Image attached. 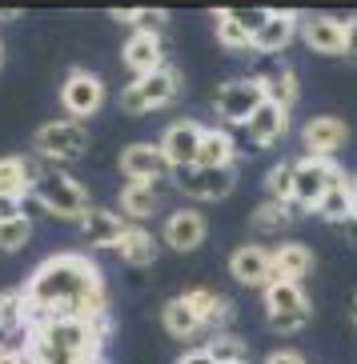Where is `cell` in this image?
Instances as JSON below:
<instances>
[{"label": "cell", "instance_id": "32", "mask_svg": "<svg viewBox=\"0 0 357 364\" xmlns=\"http://www.w3.org/2000/svg\"><path fill=\"white\" fill-rule=\"evenodd\" d=\"M293 216H297V208H293V204L265 200L257 213H253V228H257V232H285V228L293 225Z\"/></svg>", "mask_w": 357, "mask_h": 364}, {"label": "cell", "instance_id": "20", "mask_svg": "<svg viewBox=\"0 0 357 364\" xmlns=\"http://www.w3.org/2000/svg\"><path fill=\"white\" fill-rule=\"evenodd\" d=\"M185 300H189V309L201 316L205 332H229V321H233V304H229L221 292H213V289H189V292H185Z\"/></svg>", "mask_w": 357, "mask_h": 364}, {"label": "cell", "instance_id": "28", "mask_svg": "<svg viewBox=\"0 0 357 364\" xmlns=\"http://www.w3.org/2000/svg\"><path fill=\"white\" fill-rule=\"evenodd\" d=\"M117 252H120V260H125V264L145 268V264H152V260H157V236H152L145 225H129V232H125V240H120Z\"/></svg>", "mask_w": 357, "mask_h": 364}, {"label": "cell", "instance_id": "5", "mask_svg": "<svg viewBox=\"0 0 357 364\" xmlns=\"http://www.w3.org/2000/svg\"><path fill=\"white\" fill-rule=\"evenodd\" d=\"M177 97H181V73H177L173 65H165L149 76H137V80L125 88L120 105H125V112L141 117V112H152V108H169Z\"/></svg>", "mask_w": 357, "mask_h": 364}, {"label": "cell", "instance_id": "9", "mask_svg": "<svg viewBox=\"0 0 357 364\" xmlns=\"http://www.w3.org/2000/svg\"><path fill=\"white\" fill-rule=\"evenodd\" d=\"M173 184L177 193L189 196V200H225L237 184V168H201V164H189V168H173Z\"/></svg>", "mask_w": 357, "mask_h": 364}, {"label": "cell", "instance_id": "2", "mask_svg": "<svg viewBox=\"0 0 357 364\" xmlns=\"http://www.w3.org/2000/svg\"><path fill=\"white\" fill-rule=\"evenodd\" d=\"M33 200L41 204L44 213H53L56 220H85L93 213V200H88V188L76 176H68L65 168H44L36 172V184H33Z\"/></svg>", "mask_w": 357, "mask_h": 364}, {"label": "cell", "instance_id": "36", "mask_svg": "<svg viewBox=\"0 0 357 364\" xmlns=\"http://www.w3.org/2000/svg\"><path fill=\"white\" fill-rule=\"evenodd\" d=\"M29 364H85V360L73 356V353H65V348H53V344L29 336Z\"/></svg>", "mask_w": 357, "mask_h": 364}, {"label": "cell", "instance_id": "4", "mask_svg": "<svg viewBox=\"0 0 357 364\" xmlns=\"http://www.w3.org/2000/svg\"><path fill=\"white\" fill-rule=\"evenodd\" d=\"M314 316V304L305 296L301 284H289V280H273L265 289V321L273 332H301Z\"/></svg>", "mask_w": 357, "mask_h": 364}, {"label": "cell", "instance_id": "19", "mask_svg": "<svg viewBox=\"0 0 357 364\" xmlns=\"http://www.w3.org/2000/svg\"><path fill=\"white\" fill-rule=\"evenodd\" d=\"M309 272H314V248H309V245H301V240H285V245L273 248V280L301 284ZM273 280H269V284H273Z\"/></svg>", "mask_w": 357, "mask_h": 364}, {"label": "cell", "instance_id": "34", "mask_svg": "<svg viewBox=\"0 0 357 364\" xmlns=\"http://www.w3.org/2000/svg\"><path fill=\"white\" fill-rule=\"evenodd\" d=\"M205 353L213 356L217 364H245V341L233 336V332H213L205 344Z\"/></svg>", "mask_w": 357, "mask_h": 364}, {"label": "cell", "instance_id": "46", "mask_svg": "<svg viewBox=\"0 0 357 364\" xmlns=\"http://www.w3.org/2000/svg\"><path fill=\"white\" fill-rule=\"evenodd\" d=\"M353 196H357V176H353Z\"/></svg>", "mask_w": 357, "mask_h": 364}, {"label": "cell", "instance_id": "26", "mask_svg": "<svg viewBox=\"0 0 357 364\" xmlns=\"http://www.w3.org/2000/svg\"><path fill=\"white\" fill-rule=\"evenodd\" d=\"M161 324H165V332H169V336H177V341H193V336H201V332H205L201 316L189 309V300H185V296H173L169 304H165V309H161Z\"/></svg>", "mask_w": 357, "mask_h": 364}, {"label": "cell", "instance_id": "16", "mask_svg": "<svg viewBox=\"0 0 357 364\" xmlns=\"http://www.w3.org/2000/svg\"><path fill=\"white\" fill-rule=\"evenodd\" d=\"M297 36H301V16H297V12H277V9H273L269 24H265V28L253 36V53H261V56H281L285 48L297 41Z\"/></svg>", "mask_w": 357, "mask_h": 364}, {"label": "cell", "instance_id": "27", "mask_svg": "<svg viewBox=\"0 0 357 364\" xmlns=\"http://www.w3.org/2000/svg\"><path fill=\"white\" fill-rule=\"evenodd\" d=\"M317 216L329 220V225H346V220H357V196H353V181H337L325 200L317 204Z\"/></svg>", "mask_w": 357, "mask_h": 364}, {"label": "cell", "instance_id": "23", "mask_svg": "<svg viewBox=\"0 0 357 364\" xmlns=\"http://www.w3.org/2000/svg\"><path fill=\"white\" fill-rule=\"evenodd\" d=\"M120 213L129 216L133 225H141V220L157 216L161 213V188H157V184L125 181V188H120Z\"/></svg>", "mask_w": 357, "mask_h": 364}, {"label": "cell", "instance_id": "44", "mask_svg": "<svg viewBox=\"0 0 357 364\" xmlns=\"http://www.w3.org/2000/svg\"><path fill=\"white\" fill-rule=\"evenodd\" d=\"M349 316H353V324H357V296H353V304H349Z\"/></svg>", "mask_w": 357, "mask_h": 364}, {"label": "cell", "instance_id": "11", "mask_svg": "<svg viewBox=\"0 0 357 364\" xmlns=\"http://www.w3.org/2000/svg\"><path fill=\"white\" fill-rule=\"evenodd\" d=\"M301 144H305V156H325V161H333L337 152L349 144V124L341 117H314V120H305Z\"/></svg>", "mask_w": 357, "mask_h": 364}, {"label": "cell", "instance_id": "14", "mask_svg": "<svg viewBox=\"0 0 357 364\" xmlns=\"http://www.w3.org/2000/svg\"><path fill=\"white\" fill-rule=\"evenodd\" d=\"M229 272L237 284L245 289H269L273 280V248H261V245H241L233 257H229Z\"/></svg>", "mask_w": 357, "mask_h": 364}, {"label": "cell", "instance_id": "33", "mask_svg": "<svg viewBox=\"0 0 357 364\" xmlns=\"http://www.w3.org/2000/svg\"><path fill=\"white\" fill-rule=\"evenodd\" d=\"M29 240H33V220L24 213L0 220V252H21Z\"/></svg>", "mask_w": 357, "mask_h": 364}, {"label": "cell", "instance_id": "39", "mask_svg": "<svg viewBox=\"0 0 357 364\" xmlns=\"http://www.w3.org/2000/svg\"><path fill=\"white\" fill-rule=\"evenodd\" d=\"M0 364H29V353L16 348V344H4V348H0Z\"/></svg>", "mask_w": 357, "mask_h": 364}, {"label": "cell", "instance_id": "37", "mask_svg": "<svg viewBox=\"0 0 357 364\" xmlns=\"http://www.w3.org/2000/svg\"><path fill=\"white\" fill-rule=\"evenodd\" d=\"M229 12H233V21H237L245 33H253V36H257L261 28L269 24V16H273V9H229Z\"/></svg>", "mask_w": 357, "mask_h": 364}, {"label": "cell", "instance_id": "10", "mask_svg": "<svg viewBox=\"0 0 357 364\" xmlns=\"http://www.w3.org/2000/svg\"><path fill=\"white\" fill-rule=\"evenodd\" d=\"M120 172H125V181L161 184L165 176H173V164L165 161L161 144H129L120 152Z\"/></svg>", "mask_w": 357, "mask_h": 364}, {"label": "cell", "instance_id": "3", "mask_svg": "<svg viewBox=\"0 0 357 364\" xmlns=\"http://www.w3.org/2000/svg\"><path fill=\"white\" fill-rule=\"evenodd\" d=\"M337 181H346L341 168H337V161H325V156H301V161H293V208L297 213H317V204L325 200V193Z\"/></svg>", "mask_w": 357, "mask_h": 364}, {"label": "cell", "instance_id": "18", "mask_svg": "<svg viewBox=\"0 0 357 364\" xmlns=\"http://www.w3.org/2000/svg\"><path fill=\"white\" fill-rule=\"evenodd\" d=\"M120 60H125V68L137 73V76H149V73L169 65V60H165V48H161V36H145V33H129V41L120 48Z\"/></svg>", "mask_w": 357, "mask_h": 364}, {"label": "cell", "instance_id": "38", "mask_svg": "<svg viewBox=\"0 0 357 364\" xmlns=\"http://www.w3.org/2000/svg\"><path fill=\"white\" fill-rule=\"evenodd\" d=\"M265 364H309L301 353H293V348H277V353L265 356Z\"/></svg>", "mask_w": 357, "mask_h": 364}, {"label": "cell", "instance_id": "41", "mask_svg": "<svg viewBox=\"0 0 357 364\" xmlns=\"http://www.w3.org/2000/svg\"><path fill=\"white\" fill-rule=\"evenodd\" d=\"M346 36H349L346 56H349V60H357V16H353V21H346Z\"/></svg>", "mask_w": 357, "mask_h": 364}, {"label": "cell", "instance_id": "22", "mask_svg": "<svg viewBox=\"0 0 357 364\" xmlns=\"http://www.w3.org/2000/svg\"><path fill=\"white\" fill-rule=\"evenodd\" d=\"M233 161H237V140H233V132L221 129V124L201 132V152H197V164L201 168H233Z\"/></svg>", "mask_w": 357, "mask_h": 364}, {"label": "cell", "instance_id": "29", "mask_svg": "<svg viewBox=\"0 0 357 364\" xmlns=\"http://www.w3.org/2000/svg\"><path fill=\"white\" fill-rule=\"evenodd\" d=\"M113 21L129 24L133 33L161 36L165 24H169V12H165V9H113Z\"/></svg>", "mask_w": 357, "mask_h": 364}, {"label": "cell", "instance_id": "42", "mask_svg": "<svg viewBox=\"0 0 357 364\" xmlns=\"http://www.w3.org/2000/svg\"><path fill=\"white\" fill-rule=\"evenodd\" d=\"M21 208H16V200H9V196H0V220H9V216H16Z\"/></svg>", "mask_w": 357, "mask_h": 364}, {"label": "cell", "instance_id": "6", "mask_svg": "<svg viewBox=\"0 0 357 364\" xmlns=\"http://www.w3.org/2000/svg\"><path fill=\"white\" fill-rule=\"evenodd\" d=\"M33 149L36 156H44V161L53 164H65V161H81L88 152V129L81 124V120H48V124H41L33 136Z\"/></svg>", "mask_w": 357, "mask_h": 364}, {"label": "cell", "instance_id": "13", "mask_svg": "<svg viewBox=\"0 0 357 364\" xmlns=\"http://www.w3.org/2000/svg\"><path fill=\"white\" fill-rule=\"evenodd\" d=\"M201 132H205V124H197V120H189V117L173 120V124L161 132V140H157L161 152H165V161L173 164V168H189V164H197Z\"/></svg>", "mask_w": 357, "mask_h": 364}, {"label": "cell", "instance_id": "21", "mask_svg": "<svg viewBox=\"0 0 357 364\" xmlns=\"http://www.w3.org/2000/svg\"><path fill=\"white\" fill-rule=\"evenodd\" d=\"M36 172H41V164L33 156H0V196L21 200L24 193H33Z\"/></svg>", "mask_w": 357, "mask_h": 364}, {"label": "cell", "instance_id": "17", "mask_svg": "<svg viewBox=\"0 0 357 364\" xmlns=\"http://www.w3.org/2000/svg\"><path fill=\"white\" fill-rule=\"evenodd\" d=\"M125 232H129V220H125L120 213L97 208V204H93V213L81 220V236H85L88 248H120Z\"/></svg>", "mask_w": 357, "mask_h": 364}, {"label": "cell", "instance_id": "15", "mask_svg": "<svg viewBox=\"0 0 357 364\" xmlns=\"http://www.w3.org/2000/svg\"><path fill=\"white\" fill-rule=\"evenodd\" d=\"M301 41L321 56H346L349 48L346 21H337V16H301Z\"/></svg>", "mask_w": 357, "mask_h": 364}, {"label": "cell", "instance_id": "35", "mask_svg": "<svg viewBox=\"0 0 357 364\" xmlns=\"http://www.w3.org/2000/svg\"><path fill=\"white\" fill-rule=\"evenodd\" d=\"M265 193L269 200H281V204H293V161H277L265 176Z\"/></svg>", "mask_w": 357, "mask_h": 364}, {"label": "cell", "instance_id": "43", "mask_svg": "<svg viewBox=\"0 0 357 364\" xmlns=\"http://www.w3.org/2000/svg\"><path fill=\"white\" fill-rule=\"evenodd\" d=\"M85 364H108V360H105V356H88Z\"/></svg>", "mask_w": 357, "mask_h": 364}, {"label": "cell", "instance_id": "7", "mask_svg": "<svg viewBox=\"0 0 357 364\" xmlns=\"http://www.w3.org/2000/svg\"><path fill=\"white\" fill-rule=\"evenodd\" d=\"M265 105V88H261L257 76H237V80H225L217 88V117L225 124H249L257 117V108Z\"/></svg>", "mask_w": 357, "mask_h": 364}, {"label": "cell", "instance_id": "30", "mask_svg": "<svg viewBox=\"0 0 357 364\" xmlns=\"http://www.w3.org/2000/svg\"><path fill=\"white\" fill-rule=\"evenodd\" d=\"M213 28H217V41L225 44L229 53H253V33H245V28L233 21V12L229 9L213 12Z\"/></svg>", "mask_w": 357, "mask_h": 364}, {"label": "cell", "instance_id": "12", "mask_svg": "<svg viewBox=\"0 0 357 364\" xmlns=\"http://www.w3.org/2000/svg\"><path fill=\"white\" fill-rule=\"evenodd\" d=\"M205 236H209V220L197 208H177V213L165 216V225H161V240L173 252H193V248L205 245Z\"/></svg>", "mask_w": 357, "mask_h": 364}, {"label": "cell", "instance_id": "40", "mask_svg": "<svg viewBox=\"0 0 357 364\" xmlns=\"http://www.w3.org/2000/svg\"><path fill=\"white\" fill-rule=\"evenodd\" d=\"M177 364H217V360L205 353V348H189V353L177 356Z\"/></svg>", "mask_w": 357, "mask_h": 364}, {"label": "cell", "instance_id": "31", "mask_svg": "<svg viewBox=\"0 0 357 364\" xmlns=\"http://www.w3.org/2000/svg\"><path fill=\"white\" fill-rule=\"evenodd\" d=\"M0 328L9 332H21L29 328V304H24V289H4L0 292Z\"/></svg>", "mask_w": 357, "mask_h": 364}, {"label": "cell", "instance_id": "45", "mask_svg": "<svg viewBox=\"0 0 357 364\" xmlns=\"http://www.w3.org/2000/svg\"><path fill=\"white\" fill-rule=\"evenodd\" d=\"M4 344H9V332H4V328H0V348H4Z\"/></svg>", "mask_w": 357, "mask_h": 364}, {"label": "cell", "instance_id": "8", "mask_svg": "<svg viewBox=\"0 0 357 364\" xmlns=\"http://www.w3.org/2000/svg\"><path fill=\"white\" fill-rule=\"evenodd\" d=\"M105 97H108L105 80L97 73H88V68H73L65 76V85H61V105H65L68 120H81V124L105 108Z\"/></svg>", "mask_w": 357, "mask_h": 364}, {"label": "cell", "instance_id": "1", "mask_svg": "<svg viewBox=\"0 0 357 364\" xmlns=\"http://www.w3.org/2000/svg\"><path fill=\"white\" fill-rule=\"evenodd\" d=\"M24 304L29 328L44 321H97L108 316L105 277L85 252H56L24 280Z\"/></svg>", "mask_w": 357, "mask_h": 364}, {"label": "cell", "instance_id": "25", "mask_svg": "<svg viewBox=\"0 0 357 364\" xmlns=\"http://www.w3.org/2000/svg\"><path fill=\"white\" fill-rule=\"evenodd\" d=\"M245 129H249V136H253L257 149H269V144H277V140L285 136V129H289V112L265 100V105L257 108V117H253Z\"/></svg>", "mask_w": 357, "mask_h": 364}, {"label": "cell", "instance_id": "24", "mask_svg": "<svg viewBox=\"0 0 357 364\" xmlns=\"http://www.w3.org/2000/svg\"><path fill=\"white\" fill-rule=\"evenodd\" d=\"M261 80V88H265V100L269 105H277V108H285L289 112L293 105H297V73H293L289 65H273V68H265V73L257 76Z\"/></svg>", "mask_w": 357, "mask_h": 364}]
</instances>
